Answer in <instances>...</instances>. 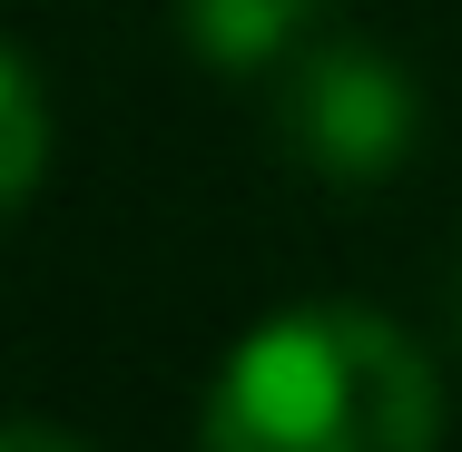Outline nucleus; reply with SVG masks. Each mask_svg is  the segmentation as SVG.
<instances>
[{
    "label": "nucleus",
    "mask_w": 462,
    "mask_h": 452,
    "mask_svg": "<svg viewBox=\"0 0 462 452\" xmlns=\"http://www.w3.org/2000/svg\"><path fill=\"white\" fill-rule=\"evenodd\" d=\"M443 374L374 305L266 315L217 364L197 403V452H433Z\"/></svg>",
    "instance_id": "obj_1"
},
{
    "label": "nucleus",
    "mask_w": 462,
    "mask_h": 452,
    "mask_svg": "<svg viewBox=\"0 0 462 452\" xmlns=\"http://www.w3.org/2000/svg\"><path fill=\"white\" fill-rule=\"evenodd\" d=\"M423 138V89L403 79L393 50L374 40H315L285 69V148L335 187L393 178Z\"/></svg>",
    "instance_id": "obj_2"
},
{
    "label": "nucleus",
    "mask_w": 462,
    "mask_h": 452,
    "mask_svg": "<svg viewBox=\"0 0 462 452\" xmlns=\"http://www.w3.org/2000/svg\"><path fill=\"white\" fill-rule=\"evenodd\" d=\"M315 10H325V0H178V30H187V50H197L207 69L256 79V69H285V60L305 50Z\"/></svg>",
    "instance_id": "obj_3"
},
{
    "label": "nucleus",
    "mask_w": 462,
    "mask_h": 452,
    "mask_svg": "<svg viewBox=\"0 0 462 452\" xmlns=\"http://www.w3.org/2000/svg\"><path fill=\"white\" fill-rule=\"evenodd\" d=\"M50 148H60V128H50V89H40V69L0 40V217H20V207L40 197Z\"/></svg>",
    "instance_id": "obj_4"
},
{
    "label": "nucleus",
    "mask_w": 462,
    "mask_h": 452,
    "mask_svg": "<svg viewBox=\"0 0 462 452\" xmlns=\"http://www.w3.org/2000/svg\"><path fill=\"white\" fill-rule=\"evenodd\" d=\"M0 452H89V443L60 433V423H0Z\"/></svg>",
    "instance_id": "obj_5"
},
{
    "label": "nucleus",
    "mask_w": 462,
    "mask_h": 452,
    "mask_svg": "<svg viewBox=\"0 0 462 452\" xmlns=\"http://www.w3.org/2000/svg\"><path fill=\"white\" fill-rule=\"evenodd\" d=\"M453 325H462V275H453Z\"/></svg>",
    "instance_id": "obj_6"
}]
</instances>
